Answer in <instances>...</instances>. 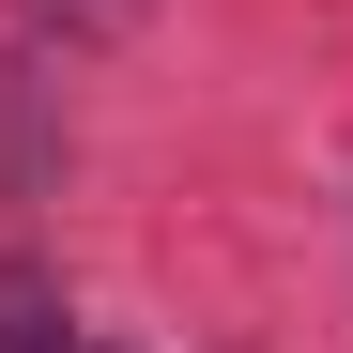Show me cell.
<instances>
[{
  "mask_svg": "<svg viewBox=\"0 0 353 353\" xmlns=\"http://www.w3.org/2000/svg\"><path fill=\"white\" fill-rule=\"evenodd\" d=\"M0 353H92L77 307H62V276L46 261H0Z\"/></svg>",
  "mask_w": 353,
  "mask_h": 353,
  "instance_id": "cell-1",
  "label": "cell"
},
{
  "mask_svg": "<svg viewBox=\"0 0 353 353\" xmlns=\"http://www.w3.org/2000/svg\"><path fill=\"white\" fill-rule=\"evenodd\" d=\"M31 16H46V31H62V46H108V31H139V16H154V0H31Z\"/></svg>",
  "mask_w": 353,
  "mask_h": 353,
  "instance_id": "cell-2",
  "label": "cell"
}]
</instances>
